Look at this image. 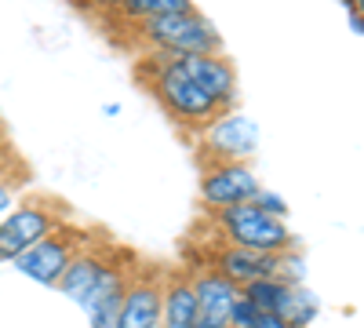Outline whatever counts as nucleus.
Returning <instances> with one entry per match:
<instances>
[{
    "instance_id": "obj_1",
    "label": "nucleus",
    "mask_w": 364,
    "mask_h": 328,
    "mask_svg": "<svg viewBox=\"0 0 364 328\" xmlns=\"http://www.w3.org/2000/svg\"><path fill=\"white\" fill-rule=\"evenodd\" d=\"M142 84H149L154 99L164 106V113L171 117L175 125H182L186 132H200L204 125H211L219 113H226L215 99H211L204 88L186 73V66L178 63V55H161V51H149L146 55V70L139 66Z\"/></svg>"
},
{
    "instance_id": "obj_2",
    "label": "nucleus",
    "mask_w": 364,
    "mask_h": 328,
    "mask_svg": "<svg viewBox=\"0 0 364 328\" xmlns=\"http://www.w3.org/2000/svg\"><path fill=\"white\" fill-rule=\"evenodd\" d=\"M132 33H135V41L149 44V51H161V55H219L223 51L219 29L197 8L139 22Z\"/></svg>"
},
{
    "instance_id": "obj_3",
    "label": "nucleus",
    "mask_w": 364,
    "mask_h": 328,
    "mask_svg": "<svg viewBox=\"0 0 364 328\" xmlns=\"http://www.w3.org/2000/svg\"><path fill=\"white\" fill-rule=\"evenodd\" d=\"M208 216H211V230L230 245L255 248V252H288V248H295V237H291L288 223L281 216H269L255 201L230 204V208H219V212H208Z\"/></svg>"
},
{
    "instance_id": "obj_4",
    "label": "nucleus",
    "mask_w": 364,
    "mask_h": 328,
    "mask_svg": "<svg viewBox=\"0 0 364 328\" xmlns=\"http://www.w3.org/2000/svg\"><path fill=\"white\" fill-rule=\"evenodd\" d=\"M73 219V208L51 194H33L26 197L18 208L0 219V263L18 259L26 248H33L41 237H48L55 226Z\"/></svg>"
},
{
    "instance_id": "obj_5",
    "label": "nucleus",
    "mask_w": 364,
    "mask_h": 328,
    "mask_svg": "<svg viewBox=\"0 0 364 328\" xmlns=\"http://www.w3.org/2000/svg\"><path fill=\"white\" fill-rule=\"evenodd\" d=\"M99 233H102V230H91V226H84V223L66 219L63 226H55L48 237H41L33 248H26V252H22L18 259H11V263L18 266L26 277H33V281L55 288L58 277L66 274V266H70L91 241H95Z\"/></svg>"
},
{
    "instance_id": "obj_6",
    "label": "nucleus",
    "mask_w": 364,
    "mask_h": 328,
    "mask_svg": "<svg viewBox=\"0 0 364 328\" xmlns=\"http://www.w3.org/2000/svg\"><path fill=\"white\" fill-rule=\"evenodd\" d=\"M197 135H200V171L215 164H245L259 146V128L233 110L219 113Z\"/></svg>"
},
{
    "instance_id": "obj_7",
    "label": "nucleus",
    "mask_w": 364,
    "mask_h": 328,
    "mask_svg": "<svg viewBox=\"0 0 364 328\" xmlns=\"http://www.w3.org/2000/svg\"><path fill=\"white\" fill-rule=\"evenodd\" d=\"M219 237V233H215ZM190 263H204L211 270H219L223 277H230L237 288L248 285V281H259V277H288L284 274V263H288V252H255V248H240V245H230V241H215V248H208L200 255H186Z\"/></svg>"
},
{
    "instance_id": "obj_8",
    "label": "nucleus",
    "mask_w": 364,
    "mask_h": 328,
    "mask_svg": "<svg viewBox=\"0 0 364 328\" xmlns=\"http://www.w3.org/2000/svg\"><path fill=\"white\" fill-rule=\"evenodd\" d=\"M161 303H164V263L135 259L124 300H120L117 328H161Z\"/></svg>"
},
{
    "instance_id": "obj_9",
    "label": "nucleus",
    "mask_w": 364,
    "mask_h": 328,
    "mask_svg": "<svg viewBox=\"0 0 364 328\" xmlns=\"http://www.w3.org/2000/svg\"><path fill=\"white\" fill-rule=\"evenodd\" d=\"M259 179L248 164H215L200 171V204L204 212H219L230 204H245L255 201L259 194Z\"/></svg>"
},
{
    "instance_id": "obj_10",
    "label": "nucleus",
    "mask_w": 364,
    "mask_h": 328,
    "mask_svg": "<svg viewBox=\"0 0 364 328\" xmlns=\"http://www.w3.org/2000/svg\"><path fill=\"white\" fill-rule=\"evenodd\" d=\"M190 274V285H193V295H197V310H200V328H223L230 321V307L240 295V288L223 277L219 270H211L204 263H182Z\"/></svg>"
},
{
    "instance_id": "obj_11",
    "label": "nucleus",
    "mask_w": 364,
    "mask_h": 328,
    "mask_svg": "<svg viewBox=\"0 0 364 328\" xmlns=\"http://www.w3.org/2000/svg\"><path fill=\"white\" fill-rule=\"evenodd\" d=\"M178 63L186 66V73L223 110H233V102H237V70L223 51L219 55H178Z\"/></svg>"
},
{
    "instance_id": "obj_12",
    "label": "nucleus",
    "mask_w": 364,
    "mask_h": 328,
    "mask_svg": "<svg viewBox=\"0 0 364 328\" xmlns=\"http://www.w3.org/2000/svg\"><path fill=\"white\" fill-rule=\"evenodd\" d=\"M161 328H200V310H197V295L186 266H164Z\"/></svg>"
},
{
    "instance_id": "obj_13",
    "label": "nucleus",
    "mask_w": 364,
    "mask_h": 328,
    "mask_svg": "<svg viewBox=\"0 0 364 328\" xmlns=\"http://www.w3.org/2000/svg\"><path fill=\"white\" fill-rule=\"evenodd\" d=\"M186 8H193V0H120L109 15L120 18V26L135 29L139 22L161 18V15H171V11H186Z\"/></svg>"
},
{
    "instance_id": "obj_14",
    "label": "nucleus",
    "mask_w": 364,
    "mask_h": 328,
    "mask_svg": "<svg viewBox=\"0 0 364 328\" xmlns=\"http://www.w3.org/2000/svg\"><path fill=\"white\" fill-rule=\"evenodd\" d=\"M26 186H29V164L15 150H8V161L0 157V219L15 208V201Z\"/></svg>"
},
{
    "instance_id": "obj_15",
    "label": "nucleus",
    "mask_w": 364,
    "mask_h": 328,
    "mask_svg": "<svg viewBox=\"0 0 364 328\" xmlns=\"http://www.w3.org/2000/svg\"><path fill=\"white\" fill-rule=\"evenodd\" d=\"M255 204H259V208H266L269 216H281V219L288 216V208H284V201H281V197H273L269 190H259V194H255Z\"/></svg>"
},
{
    "instance_id": "obj_16",
    "label": "nucleus",
    "mask_w": 364,
    "mask_h": 328,
    "mask_svg": "<svg viewBox=\"0 0 364 328\" xmlns=\"http://www.w3.org/2000/svg\"><path fill=\"white\" fill-rule=\"evenodd\" d=\"M252 328H295V324L284 321L281 314H262V310H259V317L252 321Z\"/></svg>"
},
{
    "instance_id": "obj_17",
    "label": "nucleus",
    "mask_w": 364,
    "mask_h": 328,
    "mask_svg": "<svg viewBox=\"0 0 364 328\" xmlns=\"http://www.w3.org/2000/svg\"><path fill=\"white\" fill-rule=\"evenodd\" d=\"M77 4H80V8H91V11H102V15H109V11L120 4V0H77Z\"/></svg>"
},
{
    "instance_id": "obj_18",
    "label": "nucleus",
    "mask_w": 364,
    "mask_h": 328,
    "mask_svg": "<svg viewBox=\"0 0 364 328\" xmlns=\"http://www.w3.org/2000/svg\"><path fill=\"white\" fill-rule=\"evenodd\" d=\"M223 328H233V324H223Z\"/></svg>"
}]
</instances>
